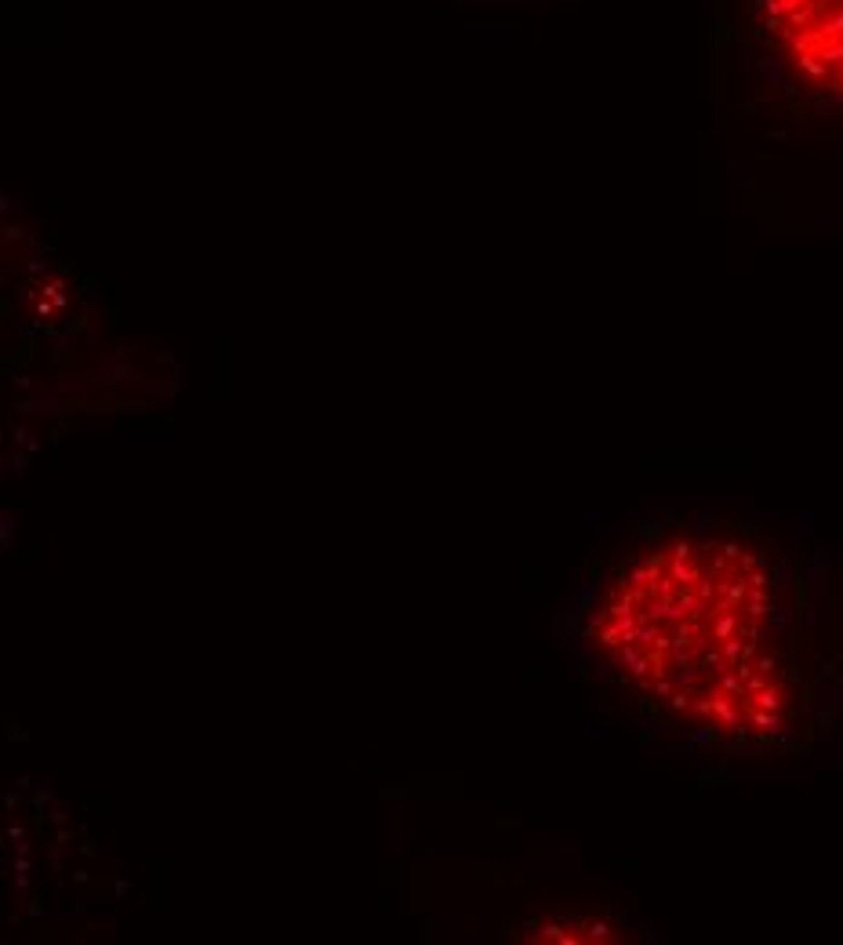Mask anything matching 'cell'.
Segmentation results:
<instances>
[{
	"mask_svg": "<svg viewBox=\"0 0 843 945\" xmlns=\"http://www.w3.org/2000/svg\"><path fill=\"white\" fill-rule=\"evenodd\" d=\"M723 44L753 91L843 117V0H720Z\"/></svg>",
	"mask_w": 843,
	"mask_h": 945,
	"instance_id": "obj_2",
	"label": "cell"
},
{
	"mask_svg": "<svg viewBox=\"0 0 843 945\" xmlns=\"http://www.w3.org/2000/svg\"><path fill=\"white\" fill-rule=\"evenodd\" d=\"M774 622V585L756 553L720 538H673L603 585L589 644L650 702L749 738L782 724L792 698Z\"/></svg>",
	"mask_w": 843,
	"mask_h": 945,
	"instance_id": "obj_1",
	"label": "cell"
}]
</instances>
